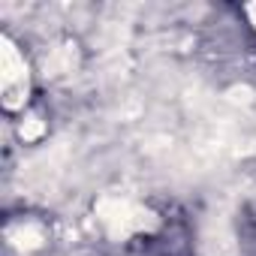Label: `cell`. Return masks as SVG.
<instances>
[{"label":"cell","mask_w":256,"mask_h":256,"mask_svg":"<svg viewBox=\"0 0 256 256\" xmlns=\"http://www.w3.org/2000/svg\"><path fill=\"white\" fill-rule=\"evenodd\" d=\"M94 214H96V223L106 229V235L114 241H126L157 226V217L145 205L133 199H120V196H102L94 205Z\"/></svg>","instance_id":"1"},{"label":"cell","mask_w":256,"mask_h":256,"mask_svg":"<svg viewBox=\"0 0 256 256\" xmlns=\"http://www.w3.org/2000/svg\"><path fill=\"white\" fill-rule=\"evenodd\" d=\"M0 100L6 112H22L30 100V66L10 34L0 36Z\"/></svg>","instance_id":"2"},{"label":"cell","mask_w":256,"mask_h":256,"mask_svg":"<svg viewBox=\"0 0 256 256\" xmlns=\"http://www.w3.org/2000/svg\"><path fill=\"white\" fill-rule=\"evenodd\" d=\"M244 16H247V22L256 28V4H247V6H244Z\"/></svg>","instance_id":"4"},{"label":"cell","mask_w":256,"mask_h":256,"mask_svg":"<svg viewBox=\"0 0 256 256\" xmlns=\"http://www.w3.org/2000/svg\"><path fill=\"white\" fill-rule=\"evenodd\" d=\"M40 133H42V124H40L36 118H28V120L22 124V139H24V142H30V139H36Z\"/></svg>","instance_id":"3"}]
</instances>
